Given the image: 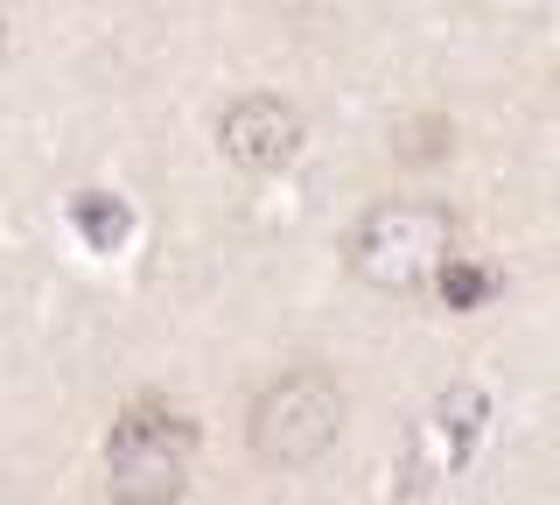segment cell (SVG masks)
I'll return each mask as SVG.
<instances>
[{
  "mask_svg": "<svg viewBox=\"0 0 560 505\" xmlns=\"http://www.w3.org/2000/svg\"><path fill=\"white\" fill-rule=\"evenodd\" d=\"M448 246H455V218L442 204L393 197V204H372V211L358 218V232H350V274L385 288V295H399V288L434 282L455 260Z\"/></svg>",
  "mask_w": 560,
  "mask_h": 505,
  "instance_id": "6da1fadb",
  "label": "cell"
},
{
  "mask_svg": "<svg viewBox=\"0 0 560 505\" xmlns=\"http://www.w3.org/2000/svg\"><path fill=\"white\" fill-rule=\"evenodd\" d=\"M337 435H343V387L329 372H315V365L280 372L273 387L253 400V422H245L253 457L273 463V470H308Z\"/></svg>",
  "mask_w": 560,
  "mask_h": 505,
  "instance_id": "7a4b0ae2",
  "label": "cell"
},
{
  "mask_svg": "<svg viewBox=\"0 0 560 505\" xmlns=\"http://www.w3.org/2000/svg\"><path fill=\"white\" fill-rule=\"evenodd\" d=\"M189 457H197V422L133 408L105 443V492L113 505H175L189 484Z\"/></svg>",
  "mask_w": 560,
  "mask_h": 505,
  "instance_id": "3957f363",
  "label": "cell"
},
{
  "mask_svg": "<svg viewBox=\"0 0 560 505\" xmlns=\"http://www.w3.org/2000/svg\"><path fill=\"white\" fill-rule=\"evenodd\" d=\"M302 141H308V127H302V113H294L280 92L232 99V106H224V119H218L224 162H238L245 176H273V169H288L294 154H302Z\"/></svg>",
  "mask_w": 560,
  "mask_h": 505,
  "instance_id": "277c9868",
  "label": "cell"
},
{
  "mask_svg": "<svg viewBox=\"0 0 560 505\" xmlns=\"http://www.w3.org/2000/svg\"><path fill=\"white\" fill-rule=\"evenodd\" d=\"M70 225H78L84 246H98V253H119L133 239V211L113 197V190H84V197L70 204Z\"/></svg>",
  "mask_w": 560,
  "mask_h": 505,
  "instance_id": "5b68a950",
  "label": "cell"
},
{
  "mask_svg": "<svg viewBox=\"0 0 560 505\" xmlns=\"http://www.w3.org/2000/svg\"><path fill=\"white\" fill-rule=\"evenodd\" d=\"M483 414H490V408H483V393H477V387H448V393H442V428L455 435V449H448L455 463L469 457V443H477Z\"/></svg>",
  "mask_w": 560,
  "mask_h": 505,
  "instance_id": "8992f818",
  "label": "cell"
},
{
  "mask_svg": "<svg viewBox=\"0 0 560 505\" xmlns=\"http://www.w3.org/2000/svg\"><path fill=\"white\" fill-rule=\"evenodd\" d=\"M434 288H442V302H448V309H477L483 295H490V274H483V267H469V260H448V267L434 274Z\"/></svg>",
  "mask_w": 560,
  "mask_h": 505,
  "instance_id": "52a82bcc",
  "label": "cell"
}]
</instances>
